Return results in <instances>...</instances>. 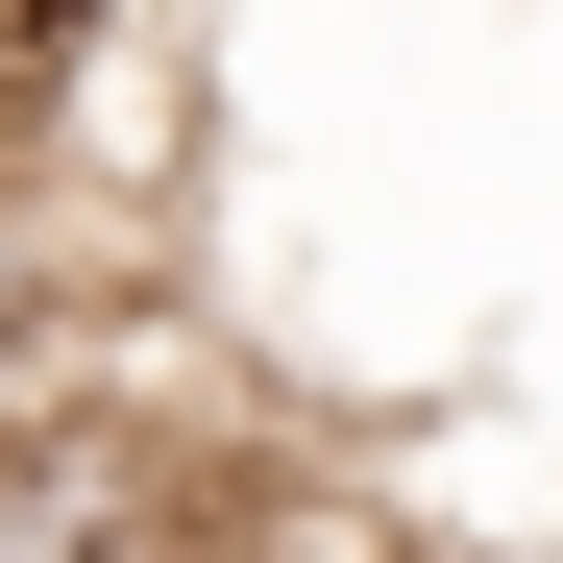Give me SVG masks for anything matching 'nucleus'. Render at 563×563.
<instances>
[{"label":"nucleus","mask_w":563,"mask_h":563,"mask_svg":"<svg viewBox=\"0 0 563 563\" xmlns=\"http://www.w3.org/2000/svg\"><path fill=\"white\" fill-rule=\"evenodd\" d=\"M417 563H515V539H417Z\"/></svg>","instance_id":"nucleus-1"}]
</instances>
